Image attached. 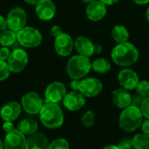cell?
I'll use <instances>...</instances> for the list:
<instances>
[{"mask_svg":"<svg viewBox=\"0 0 149 149\" xmlns=\"http://www.w3.org/2000/svg\"><path fill=\"white\" fill-rule=\"evenodd\" d=\"M140 52L137 47L130 43L117 44L112 50L111 58L113 62L120 67H128L134 65L139 59Z\"/></svg>","mask_w":149,"mask_h":149,"instance_id":"cell-1","label":"cell"},{"mask_svg":"<svg viewBox=\"0 0 149 149\" xmlns=\"http://www.w3.org/2000/svg\"><path fill=\"white\" fill-rule=\"evenodd\" d=\"M39 120L44 127L49 129H57L62 127L65 116L62 108L56 103H45L39 112Z\"/></svg>","mask_w":149,"mask_h":149,"instance_id":"cell-2","label":"cell"},{"mask_svg":"<svg viewBox=\"0 0 149 149\" xmlns=\"http://www.w3.org/2000/svg\"><path fill=\"white\" fill-rule=\"evenodd\" d=\"M143 121L144 116L141 109L131 105L122 109L119 116L118 124L121 130L127 133H132L139 129Z\"/></svg>","mask_w":149,"mask_h":149,"instance_id":"cell-3","label":"cell"},{"mask_svg":"<svg viewBox=\"0 0 149 149\" xmlns=\"http://www.w3.org/2000/svg\"><path fill=\"white\" fill-rule=\"evenodd\" d=\"M92 70L90 58L77 54L72 56L66 64L65 71L71 79H82Z\"/></svg>","mask_w":149,"mask_h":149,"instance_id":"cell-4","label":"cell"},{"mask_svg":"<svg viewBox=\"0 0 149 149\" xmlns=\"http://www.w3.org/2000/svg\"><path fill=\"white\" fill-rule=\"evenodd\" d=\"M17 41L23 48H37L42 44L43 35L38 29L26 25L17 32Z\"/></svg>","mask_w":149,"mask_h":149,"instance_id":"cell-5","label":"cell"},{"mask_svg":"<svg viewBox=\"0 0 149 149\" xmlns=\"http://www.w3.org/2000/svg\"><path fill=\"white\" fill-rule=\"evenodd\" d=\"M20 104L22 109L26 113L30 115H36L41 111L43 106L45 105V100L38 93L31 91L22 96Z\"/></svg>","mask_w":149,"mask_h":149,"instance_id":"cell-6","label":"cell"},{"mask_svg":"<svg viewBox=\"0 0 149 149\" xmlns=\"http://www.w3.org/2000/svg\"><path fill=\"white\" fill-rule=\"evenodd\" d=\"M7 63L10 72L20 73L29 63V55L24 48H16L11 51Z\"/></svg>","mask_w":149,"mask_h":149,"instance_id":"cell-7","label":"cell"},{"mask_svg":"<svg viewBox=\"0 0 149 149\" xmlns=\"http://www.w3.org/2000/svg\"><path fill=\"white\" fill-rule=\"evenodd\" d=\"M6 19L8 29L17 32L27 25L28 16L24 8L20 6H16L8 12Z\"/></svg>","mask_w":149,"mask_h":149,"instance_id":"cell-8","label":"cell"},{"mask_svg":"<svg viewBox=\"0 0 149 149\" xmlns=\"http://www.w3.org/2000/svg\"><path fill=\"white\" fill-rule=\"evenodd\" d=\"M66 93L67 90L64 83L60 81L52 82L45 90V102L58 104L63 100Z\"/></svg>","mask_w":149,"mask_h":149,"instance_id":"cell-9","label":"cell"},{"mask_svg":"<svg viewBox=\"0 0 149 149\" xmlns=\"http://www.w3.org/2000/svg\"><path fill=\"white\" fill-rule=\"evenodd\" d=\"M103 89L102 82L94 77L84 78L80 80L79 90L86 98H93L98 96Z\"/></svg>","mask_w":149,"mask_h":149,"instance_id":"cell-10","label":"cell"},{"mask_svg":"<svg viewBox=\"0 0 149 149\" xmlns=\"http://www.w3.org/2000/svg\"><path fill=\"white\" fill-rule=\"evenodd\" d=\"M53 46L56 53L58 56L65 58L72 52L74 49V40L70 34L63 32L54 38Z\"/></svg>","mask_w":149,"mask_h":149,"instance_id":"cell-11","label":"cell"},{"mask_svg":"<svg viewBox=\"0 0 149 149\" xmlns=\"http://www.w3.org/2000/svg\"><path fill=\"white\" fill-rule=\"evenodd\" d=\"M140 81L138 74L130 68H124L118 74V82L121 88L127 91H134L136 89Z\"/></svg>","mask_w":149,"mask_h":149,"instance_id":"cell-12","label":"cell"},{"mask_svg":"<svg viewBox=\"0 0 149 149\" xmlns=\"http://www.w3.org/2000/svg\"><path fill=\"white\" fill-rule=\"evenodd\" d=\"M57 12V8L52 0H39L35 5V13L41 21L52 20Z\"/></svg>","mask_w":149,"mask_h":149,"instance_id":"cell-13","label":"cell"},{"mask_svg":"<svg viewBox=\"0 0 149 149\" xmlns=\"http://www.w3.org/2000/svg\"><path fill=\"white\" fill-rule=\"evenodd\" d=\"M63 106L71 112L80 110L86 105V97L79 91H71L67 93L62 100Z\"/></svg>","mask_w":149,"mask_h":149,"instance_id":"cell-14","label":"cell"},{"mask_svg":"<svg viewBox=\"0 0 149 149\" xmlns=\"http://www.w3.org/2000/svg\"><path fill=\"white\" fill-rule=\"evenodd\" d=\"M25 143L26 136L17 129L6 134L3 141L4 149H24Z\"/></svg>","mask_w":149,"mask_h":149,"instance_id":"cell-15","label":"cell"},{"mask_svg":"<svg viewBox=\"0 0 149 149\" xmlns=\"http://www.w3.org/2000/svg\"><path fill=\"white\" fill-rule=\"evenodd\" d=\"M107 12V5L100 0H96L89 4L86 9V15L87 18L93 22H99L102 20Z\"/></svg>","mask_w":149,"mask_h":149,"instance_id":"cell-16","label":"cell"},{"mask_svg":"<svg viewBox=\"0 0 149 149\" xmlns=\"http://www.w3.org/2000/svg\"><path fill=\"white\" fill-rule=\"evenodd\" d=\"M21 111L22 107L20 103L15 100L9 101L0 109V117L3 121H14L19 117Z\"/></svg>","mask_w":149,"mask_h":149,"instance_id":"cell-17","label":"cell"},{"mask_svg":"<svg viewBox=\"0 0 149 149\" xmlns=\"http://www.w3.org/2000/svg\"><path fill=\"white\" fill-rule=\"evenodd\" d=\"M74 49L78 54L91 58L94 54V43L87 37L79 36L74 40Z\"/></svg>","mask_w":149,"mask_h":149,"instance_id":"cell-18","label":"cell"},{"mask_svg":"<svg viewBox=\"0 0 149 149\" xmlns=\"http://www.w3.org/2000/svg\"><path fill=\"white\" fill-rule=\"evenodd\" d=\"M49 140L42 133H35L26 138L24 149H48Z\"/></svg>","mask_w":149,"mask_h":149,"instance_id":"cell-19","label":"cell"},{"mask_svg":"<svg viewBox=\"0 0 149 149\" xmlns=\"http://www.w3.org/2000/svg\"><path fill=\"white\" fill-rule=\"evenodd\" d=\"M112 100L115 107L120 109H124L132 103V95L128 91L123 88H117L112 93Z\"/></svg>","mask_w":149,"mask_h":149,"instance_id":"cell-20","label":"cell"},{"mask_svg":"<svg viewBox=\"0 0 149 149\" xmlns=\"http://www.w3.org/2000/svg\"><path fill=\"white\" fill-rule=\"evenodd\" d=\"M17 129L19 130L22 134H24L25 136H29L31 134H33L37 133L38 129V122L31 118H25L20 120V122L17 124Z\"/></svg>","mask_w":149,"mask_h":149,"instance_id":"cell-21","label":"cell"},{"mask_svg":"<svg viewBox=\"0 0 149 149\" xmlns=\"http://www.w3.org/2000/svg\"><path fill=\"white\" fill-rule=\"evenodd\" d=\"M111 34H112L113 39L117 44L127 42L129 39V36H130L129 31L127 30V28L121 24H117L113 26Z\"/></svg>","mask_w":149,"mask_h":149,"instance_id":"cell-22","label":"cell"},{"mask_svg":"<svg viewBox=\"0 0 149 149\" xmlns=\"http://www.w3.org/2000/svg\"><path fill=\"white\" fill-rule=\"evenodd\" d=\"M17 41V32L6 29L0 31V46L10 47L15 45Z\"/></svg>","mask_w":149,"mask_h":149,"instance_id":"cell-23","label":"cell"},{"mask_svg":"<svg viewBox=\"0 0 149 149\" xmlns=\"http://www.w3.org/2000/svg\"><path fill=\"white\" fill-rule=\"evenodd\" d=\"M111 68H112L111 63L104 58H96L92 62V69L95 72L100 74L107 73L111 70Z\"/></svg>","mask_w":149,"mask_h":149,"instance_id":"cell-24","label":"cell"},{"mask_svg":"<svg viewBox=\"0 0 149 149\" xmlns=\"http://www.w3.org/2000/svg\"><path fill=\"white\" fill-rule=\"evenodd\" d=\"M134 149H149V139L142 133L137 134L132 138Z\"/></svg>","mask_w":149,"mask_h":149,"instance_id":"cell-25","label":"cell"},{"mask_svg":"<svg viewBox=\"0 0 149 149\" xmlns=\"http://www.w3.org/2000/svg\"><path fill=\"white\" fill-rule=\"evenodd\" d=\"M81 123L84 127L91 128L95 123V113L92 110L86 111L80 118Z\"/></svg>","mask_w":149,"mask_h":149,"instance_id":"cell-26","label":"cell"},{"mask_svg":"<svg viewBox=\"0 0 149 149\" xmlns=\"http://www.w3.org/2000/svg\"><path fill=\"white\" fill-rule=\"evenodd\" d=\"M48 149H70V144L65 138H57L50 142Z\"/></svg>","mask_w":149,"mask_h":149,"instance_id":"cell-27","label":"cell"},{"mask_svg":"<svg viewBox=\"0 0 149 149\" xmlns=\"http://www.w3.org/2000/svg\"><path fill=\"white\" fill-rule=\"evenodd\" d=\"M136 92L142 97L146 98L149 96V81L148 80H140L137 87H136Z\"/></svg>","mask_w":149,"mask_h":149,"instance_id":"cell-28","label":"cell"},{"mask_svg":"<svg viewBox=\"0 0 149 149\" xmlns=\"http://www.w3.org/2000/svg\"><path fill=\"white\" fill-rule=\"evenodd\" d=\"M10 73L11 72L10 71L7 61L0 59V81L6 80L10 77Z\"/></svg>","mask_w":149,"mask_h":149,"instance_id":"cell-29","label":"cell"},{"mask_svg":"<svg viewBox=\"0 0 149 149\" xmlns=\"http://www.w3.org/2000/svg\"><path fill=\"white\" fill-rule=\"evenodd\" d=\"M140 109H141L144 118L149 119V96L144 98V100H143Z\"/></svg>","mask_w":149,"mask_h":149,"instance_id":"cell-30","label":"cell"},{"mask_svg":"<svg viewBox=\"0 0 149 149\" xmlns=\"http://www.w3.org/2000/svg\"><path fill=\"white\" fill-rule=\"evenodd\" d=\"M117 146L119 147L120 149H134L131 138H125V139L121 140L118 143Z\"/></svg>","mask_w":149,"mask_h":149,"instance_id":"cell-31","label":"cell"},{"mask_svg":"<svg viewBox=\"0 0 149 149\" xmlns=\"http://www.w3.org/2000/svg\"><path fill=\"white\" fill-rule=\"evenodd\" d=\"M143 100H144V97H142L139 93H136V94L132 96V103H131V105L141 108Z\"/></svg>","mask_w":149,"mask_h":149,"instance_id":"cell-32","label":"cell"},{"mask_svg":"<svg viewBox=\"0 0 149 149\" xmlns=\"http://www.w3.org/2000/svg\"><path fill=\"white\" fill-rule=\"evenodd\" d=\"M10 53H11V51L10 50L9 47L0 46V59L7 61Z\"/></svg>","mask_w":149,"mask_h":149,"instance_id":"cell-33","label":"cell"},{"mask_svg":"<svg viewBox=\"0 0 149 149\" xmlns=\"http://www.w3.org/2000/svg\"><path fill=\"white\" fill-rule=\"evenodd\" d=\"M63 32H64V31H63L62 28H61L59 25H58V24L52 25V28H51V30H50V33H51V35H52L53 38L58 37V35H60V34L63 33Z\"/></svg>","mask_w":149,"mask_h":149,"instance_id":"cell-34","label":"cell"},{"mask_svg":"<svg viewBox=\"0 0 149 149\" xmlns=\"http://www.w3.org/2000/svg\"><path fill=\"white\" fill-rule=\"evenodd\" d=\"M2 127H3V130L6 134L10 133V132H11V131H13L15 129L14 128L13 121H4L3 124V126H2Z\"/></svg>","mask_w":149,"mask_h":149,"instance_id":"cell-35","label":"cell"},{"mask_svg":"<svg viewBox=\"0 0 149 149\" xmlns=\"http://www.w3.org/2000/svg\"><path fill=\"white\" fill-rule=\"evenodd\" d=\"M141 128L142 134H145L149 139V119H146V120H144L142 122Z\"/></svg>","mask_w":149,"mask_h":149,"instance_id":"cell-36","label":"cell"},{"mask_svg":"<svg viewBox=\"0 0 149 149\" xmlns=\"http://www.w3.org/2000/svg\"><path fill=\"white\" fill-rule=\"evenodd\" d=\"M6 29H8L7 19L4 16L0 14V31H3Z\"/></svg>","mask_w":149,"mask_h":149,"instance_id":"cell-37","label":"cell"},{"mask_svg":"<svg viewBox=\"0 0 149 149\" xmlns=\"http://www.w3.org/2000/svg\"><path fill=\"white\" fill-rule=\"evenodd\" d=\"M80 80L79 79H72L71 80V82H70V87H71V89L72 91H79V90Z\"/></svg>","mask_w":149,"mask_h":149,"instance_id":"cell-38","label":"cell"},{"mask_svg":"<svg viewBox=\"0 0 149 149\" xmlns=\"http://www.w3.org/2000/svg\"><path fill=\"white\" fill-rule=\"evenodd\" d=\"M102 52V45L100 44H94V54H100Z\"/></svg>","mask_w":149,"mask_h":149,"instance_id":"cell-39","label":"cell"},{"mask_svg":"<svg viewBox=\"0 0 149 149\" xmlns=\"http://www.w3.org/2000/svg\"><path fill=\"white\" fill-rule=\"evenodd\" d=\"M100 1L102 2L106 5H113L115 3H117L120 0H100Z\"/></svg>","mask_w":149,"mask_h":149,"instance_id":"cell-40","label":"cell"},{"mask_svg":"<svg viewBox=\"0 0 149 149\" xmlns=\"http://www.w3.org/2000/svg\"><path fill=\"white\" fill-rule=\"evenodd\" d=\"M133 2L138 5H146L149 3V0H133Z\"/></svg>","mask_w":149,"mask_h":149,"instance_id":"cell-41","label":"cell"},{"mask_svg":"<svg viewBox=\"0 0 149 149\" xmlns=\"http://www.w3.org/2000/svg\"><path fill=\"white\" fill-rule=\"evenodd\" d=\"M25 3L29 4V5H33L35 6L37 4V3L39 1V0H23Z\"/></svg>","mask_w":149,"mask_h":149,"instance_id":"cell-42","label":"cell"},{"mask_svg":"<svg viewBox=\"0 0 149 149\" xmlns=\"http://www.w3.org/2000/svg\"><path fill=\"white\" fill-rule=\"evenodd\" d=\"M102 149H120L119 147L117 145H107V146H105Z\"/></svg>","mask_w":149,"mask_h":149,"instance_id":"cell-43","label":"cell"},{"mask_svg":"<svg viewBox=\"0 0 149 149\" xmlns=\"http://www.w3.org/2000/svg\"><path fill=\"white\" fill-rule=\"evenodd\" d=\"M80 1L83 2L84 3L89 4V3H93V2H94V1H96V0H80Z\"/></svg>","mask_w":149,"mask_h":149,"instance_id":"cell-44","label":"cell"},{"mask_svg":"<svg viewBox=\"0 0 149 149\" xmlns=\"http://www.w3.org/2000/svg\"><path fill=\"white\" fill-rule=\"evenodd\" d=\"M146 18H147V20H148V22H149V7L147 9V10H146Z\"/></svg>","mask_w":149,"mask_h":149,"instance_id":"cell-45","label":"cell"},{"mask_svg":"<svg viewBox=\"0 0 149 149\" xmlns=\"http://www.w3.org/2000/svg\"><path fill=\"white\" fill-rule=\"evenodd\" d=\"M0 149H4V146H3V141L0 139Z\"/></svg>","mask_w":149,"mask_h":149,"instance_id":"cell-46","label":"cell"}]
</instances>
